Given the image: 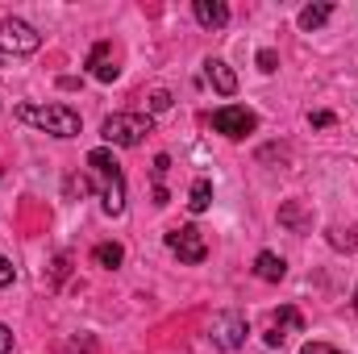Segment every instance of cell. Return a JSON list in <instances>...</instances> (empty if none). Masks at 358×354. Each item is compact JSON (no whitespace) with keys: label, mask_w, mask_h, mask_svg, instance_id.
<instances>
[{"label":"cell","mask_w":358,"mask_h":354,"mask_svg":"<svg viewBox=\"0 0 358 354\" xmlns=\"http://www.w3.org/2000/svg\"><path fill=\"white\" fill-rule=\"evenodd\" d=\"M13 275H17V271H13V263L0 255V288H8V283H13Z\"/></svg>","instance_id":"22"},{"label":"cell","mask_w":358,"mask_h":354,"mask_svg":"<svg viewBox=\"0 0 358 354\" xmlns=\"http://www.w3.org/2000/svg\"><path fill=\"white\" fill-rule=\"evenodd\" d=\"M329 242H334V246H346V250H355V238H350V234L342 238V229H334V238H329Z\"/></svg>","instance_id":"25"},{"label":"cell","mask_w":358,"mask_h":354,"mask_svg":"<svg viewBox=\"0 0 358 354\" xmlns=\"http://www.w3.org/2000/svg\"><path fill=\"white\" fill-rule=\"evenodd\" d=\"M279 221H283L287 229H296V234H300V229H308V213H304L296 200H287V204L279 208Z\"/></svg>","instance_id":"15"},{"label":"cell","mask_w":358,"mask_h":354,"mask_svg":"<svg viewBox=\"0 0 358 354\" xmlns=\"http://www.w3.org/2000/svg\"><path fill=\"white\" fill-rule=\"evenodd\" d=\"M246 334H250V325H246L242 313H217L213 325H208V342L217 351H238L246 342Z\"/></svg>","instance_id":"5"},{"label":"cell","mask_w":358,"mask_h":354,"mask_svg":"<svg viewBox=\"0 0 358 354\" xmlns=\"http://www.w3.org/2000/svg\"><path fill=\"white\" fill-rule=\"evenodd\" d=\"M275 67H279V55H275V50H259V71H275Z\"/></svg>","instance_id":"19"},{"label":"cell","mask_w":358,"mask_h":354,"mask_svg":"<svg viewBox=\"0 0 358 354\" xmlns=\"http://www.w3.org/2000/svg\"><path fill=\"white\" fill-rule=\"evenodd\" d=\"M88 192H92V183L84 176H71V179H67V196H88Z\"/></svg>","instance_id":"18"},{"label":"cell","mask_w":358,"mask_h":354,"mask_svg":"<svg viewBox=\"0 0 358 354\" xmlns=\"http://www.w3.org/2000/svg\"><path fill=\"white\" fill-rule=\"evenodd\" d=\"M355 313H358V288H355Z\"/></svg>","instance_id":"27"},{"label":"cell","mask_w":358,"mask_h":354,"mask_svg":"<svg viewBox=\"0 0 358 354\" xmlns=\"http://www.w3.org/2000/svg\"><path fill=\"white\" fill-rule=\"evenodd\" d=\"M213 129L238 142V138H246V134L259 129V117H255L250 108H242V104H221V108L213 113Z\"/></svg>","instance_id":"6"},{"label":"cell","mask_w":358,"mask_h":354,"mask_svg":"<svg viewBox=\"0 0 358 354\" xmlns=\"http://www.w3.org/2000/svg\"><path fill=\"white\" fill-rule=\"evenodd\" d=\"M329 17H334V4H329V0L308 4V8H300V29H308V34H313V29H321Z\"/></svg>","instance_id":"12"},{"label":"cell","mask_w":358,"mask_h":354,"mask_svg":"<svg viewBox=\"0 0 358 354\" xmlns=\"http://www.w3.org/2000/svg\"><path fill=\"white\" fill-rule=\"evenodd\" d=\"M167 108H171V92L155 88V92H150V113H167Z\"/></svg>","instance_id":"17"},{"label":"cell","mask_w":358,"mask_h":354,"mask_svg":"<svg viewBox=\"0 0 358 354\" xmlns=\"http://www.w3.org/2000/svg\"><path fill=\"white\" fill-rule=\"evenodd\" d=\"M275 330H283V334H300V330H304V317H300L292 304H283V309L275 313Z\"/></svg>","instance_id":"16"},{"label":"cell","mask_w":358,"mask_h":354,"mask_svg":"<svg viewBox=\"0 0 358 354\" xmlns=\"http://www.w3.org/2000/svg\"><path fill=\"white\" fill-rule=\"evenodd\" d=\"M150 129H155L150 113H113V117H104V125H100L104 142L125 146V150H129V146H142Z\"/></svg>","instance_id":"3"},{"label":"cell","mask_w":358,"mask_h":354,"mask_svg":"<svg viewBox=\"0 0 358 354\" xmlns=\"http://www.w3.org/2000/svg\"><path fill=\"white\" fill-rule=\"evenodd\" d=\"M167 246H171V255H179V263H204V255H208V246H204V234L196 229V225H179L167 234Z\"/></svg>","instance_id":"7"},{"label":"cell","mask_w":358,"mask_h":354,"mask_svg":"<svg viewBox=\"0 0 358 354\" xmlns=\"http://www.w3.org/2000/svg\"><path fill=\"white\" fill-rule=\"evenodd\" d=\"M17 121L34 125L42 134H55V138H76L84 129V121L71 104H17Z\"/></svg>","instance_id":"1"},{"label":"cell","mask_w":358,"mask_h":354,"mask_svg":"<svg viewBox=\"0 0 358 354\" xmlns=\"http://www.w3.org/2000/svg\"><path fill=\"white\" fill-rule=\"evenodd\" d=\"M208 204H213V179H196L192 192H187V208L192 213H204Z\"/></svg>","instance_id":"14"},{"label":"cell","mask_w":358,"mask_h":354,"mask_svg":"<svg viewBox=\"0 0 358 354\" xmlns=\"http://www.w3.org/2000/svg\"><path fill=\"white\" fill-rule=\"evenodd\" d=\"M167 167H171V159H167V155H159V159H155V183H163Z\"/></svg>","instance_id":"23"},{"label":"cell","mask_w":358,"mask_h":354,"mask_svg":"<svg viewBox=\"0 0 358 354\" xmlns=\"http://www.w3.org/2000/svg\"><path fill=\"white\" fill-rule=\"evenodd\" d=\"M300 354H346V351H338V346H329V342H308Z\"/></svg>","instance_id":"20"},{"label":"cell","mask_w":358,"mask_h":354,"mask_svg":"<svg viewBox=\"0 0 358 354\" xmlns=\"http://www.w3.org/2000/svg\"><path fill=\"white\" fill-rule=\"evenodd\" d=\"M42 46V34L21 21V17H4L0 21V55H34Z\"/></svg>","instance_id":"4"},{"label":"cell","mask_w":358,"mask_h":354,"mask_svg":"<svg viewBox=\"0 0 358 354\" xmlns=\"http://www.w3.org/2000/svg\"><path fill=\"white\" fill-rule=\"evenodd\" d=\"M192 13H196V21H200L204 29H221V25H229V4H221V0H196Z\"/></svg>","instance_id":"10"},{"label":"cell","mask_w":358,"mask_h":354,"mask_svg":"<svg viewBox=\"0 0 358 354\" xmlns=\"http://www.w3.org/2000/svg\"><path fill=\"white\" fill-rule=\"evenodd\" d=\"M88 167L100 179V204H104V213L108 217H121L125 213V176H121V163L113 159V150L96 146L88 155Z\"/></svg>","instance_id":"2"},{"label":"cell","mask_w":358,"mask_h":354,"mask_svg":"<svg viewBox=\"0 0 358 354\" xmlns=\"http://www.w3.org/2000/svg\"><path fill=\"white\" fill-rule=\"evenodd\" d=\"M204 76H208V84L221 92V96H234L238 92V76H234V67L225 59H208L204 63Z\"/></svg>","instance_id":"9"},{"label":"cell","mask_w":358,"mask_h":354,"mask_svg":"<svg viewBox=\"0 0 358 354\" xmlns=\"http://www.w3.org/2000/svg\"><path fill=\"white\" fill-rule=\"evenodd\" d=\"M255 275H259V279H267V283H279V279L287 275V263H283L275 250H263V255L255 259Z\"/></svg>","instance_id":"11"},{"label":"cell","mask_w":358,"mask_h":354,"mask_svg":"<svg viewBox=\"0 0 358 354\" xmlns=\"http://www.w3.org/2000/svg\"><path fill=\"white\" fill-rule=\"evenodd\" d=\"M88 71H92V80H100V84H113L117 80V59H113V46L108 42H96L92 46Z\"/></svg>","instance_id":"8"},{"label":"cell","mask_w":358,"mask_h":354,"mask_svg":"<svg viewBox=\"0 0 358 354\" xmlns=\"http://www.w3.org/2000/svg\"><path fill=\"white\" fill-rule=\"evenodd\" d=\"M8 351H13V330L0 325V354H8Z\"/></svg>","instance_id":"24"},{"label":"cell","mask_w":358,"mask_h":354,"mask_svg":"<svg viewBox=\"0 0 358 354\" xmlns=\"http://www.w3.org/2000/svg\"><path fill=\"white\" fill-rule=\"evenodd\" d=\"M313 125H334V113H308Z\"/></svg>","instance_id":"26"},{"label":"cell","mask_w":358,"mask_h":354,"mask_svg":"<svg viewBox=\"0 0 358 354\" xmlns=\"http://www.w3.org/2000/svg\"><path fill=\"white\" fill-rule=\"evenodd\" d=\"M263 342H267L271 351H275V346H283V342H287V334H283V330H275V325H271L267 334H263Z\"/></svg>","instance_id":"21"},{"label":"cell","mask_w":358,"mask_h":354,"mask_svg":"<svg viewBox=\"0 0 358 354\" xmlns=\"http://www.w3.org/2000/svg\"><path fill=\"white\" fill-rule=\"evenodd\" d=\"M92 263L104 267V271H117V267L125 263V250H121V242H100V246L92 250Z\"/></svg>","instance_id":"13"}]
</instances>
